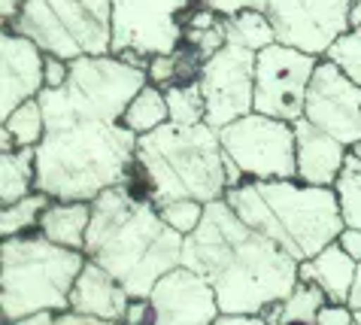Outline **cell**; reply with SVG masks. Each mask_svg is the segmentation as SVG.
Listing matches in <instances>:
<instances>
[{
	"label": "cell",
	"instance_id": "6da1fadb",
	"mask_svg": "<svg viewBox=\"0 0 361 325\" xmlns=\"http://www.w3.org/2000/svg\"><path fill=\"white\" fill-rule=\"evenodd\" d=\"M183 265L216 289L222 313H262L286 301L300 280V261L249 228L225 198L209 201L200 225L185 237Z\"/></svg>",
	"mask_w": 361,
	"mask_h": 325
},
{
	"label": "cell",
	"instance_id": "2e32d148",
	"mask_svg": "<svg viewBox=\"0 0 361 325\" xmlns=\"http://www.w3.org/2000/svg\"><path fill=\"white\" fill-rule=\"evenodd\" d=\"M295 140H298V179L310 186H334L340 170L346 165L349 146L337 137L325 134L313 122L298 119L295 122Z\"/></svg>",
	"mask_w": 361,
	"mask_h": 325
},
{
	"label": "cell",
	"instance_id": "8d00e7d4",
	"mask_svg": "<svg viewBox=\"0 0 361 325\" xmlns=\"http://www.w3.org/2000/svg\"><path fill=\"white\" fill-rule=\"evenodd\" d=\"M55 310H39V313H27L22 319H13V322H4V325H55Z\"/></svg>",
	"mask_w": 361,
	"mask_h": 325
},
{
	"label": "cell",
	"instance_id": "4fadbf2b",
	"mask_svg": "<svg viewBox=\"0 0 361 325\" xmlns=\"http://www.w3.org/2000/svg\"><path fill=\"white\" fill-rule=\"evenodd\" d=\"M304 119L355 149L361 143V85L331 58H319L307 88Z\"/></svg>",
	"mask_w": 361,
	"mask_h": 325
},
{
	"label": "cell",
	"instance_id": "4316f807",
	"mask_svg": "<svg viewBox=\"0 0 361 325\" xmlns=\"http://www.w3.org/2000/svg\"><path fill=\"white\" fill-rule=\"evenodd\" d=\"M328 304V295L316 283L298 280V286L292 289V295L283 301V322H316L319 310ZM279 322V325H283Z\"/></svg>",
	"mask_w": 361,
	"mask_h": 325
},
{
	"label": "cell",
	"instance_id": "9a60e30c",
	"mask_svg": "<svg viewBox=\"0 0 361 325\" xmlns=\"http://www.w3.org/2000/svg\"><path fill=\"white\" fill-rule=\"evenodd\" d=\"M46 88V52L31 37L4 28L0 34V119Z\"/></svg>",
	"mask_w": 361,
	"mask_h": 325
},
{
	"label": "cell",
	"instance_id": "836d02e7",
	"mask_svg": "<svg viewBox=\"0 0 361 325\" xmlns=\"http://www.w3.org/2000/svg\"><path fill=\"white\" fill-rule=\"evenodd\" d=\"M125 322L149 325V322H152V301H149V298H131V304H128V313H125Z\"/></svg>",
	"mask_w": 361,
	"mask_h": 325
},
{
	"label": "cell",
	"instance_id": "74e56055",
	"mask_svg": "<svg viewBox=\"0 0 361 325\" xmlns=\"http://www.w3.org/2000/svg\"><path fill=\"white\" fill-rule=\"evenodd\" d=\"M22 4H25V0H0V18H4V25H9L18 16Z\"/></svg>",
	"mask_w": 361,
	"mask_h": 325
},
{
	"label": "cell",
	"instance_id": "60d3db41",
	"mask_svg": "<svg viewBox=\"0 0 361 325\" xmlns=\"http://www.w3.org/2000/svg\"><path fill=\"white\" fill-rule=\"evenodd\" d=\"M283 325H316V322H283Z\"/></svg>",
	"mask_w": 361,
	"mask_h": 325
},
{
	"label": "cell",
	"instance_id": "ee69618b",
	"mask_svg": "<svg viewBox=\"0 0 361 325\" xmlns=\"http://www.w3.org/2000/svg\"><path fill=\"white\" fill-rule=\"evenodd\" d=\"M355 325H358V322H355Z\"/></svg>",
	"mask_w": 361,
	"mask_h": 325
},
{
	"label": "cell",
	"instance_id": "b9f144b4",
	"mask_svg": "<svg viewBox=\"0 0 361 325\" xmlns=\"http://www.w3.org/2000/svg\"><path fill=\"white\" fill-rule=\"evenodd\" d=\"M355 322H358V325H361V310H355Z\"/></svg>",
	"mask_w": 361,
	"mask_h": 325
},
{
	"label": "cell",
	"instance_id": "f35d334b",
	"mask_svg": "<svg viewBox=\"0 0 361 325\" xmlns=\"http://www.w3.org/2000/svg\"><path fill=\"white\" fill-rule=\"evenodd\" d=\"M349 307L353 310H361V261H358V271H355V283H353V289H349Z\"/></svg>",
	"mask_w": 361,
	"mask_h": 325
},
{
	"label": "cell",
	"instance_id": "603a6c76",
	"mask_svg": "<svg viewBox=\"0 0 361 325\" xmlns=\"http://www.w3.org/2000/svg\"><path fill=\"white\" fill-rule=\"evenodd\" d=\"M225 37H228V43L246 46V49H252V52H262L270 43H276V30L270 25L264 9H243V13H237V16H228Z\"/></svg>",
	"mask_w": 361,
	"mask_h": 325
},
{
	"label": "cell",
	"instance_id": "44dd1931",
	"mask_svg": "<svg viewBox=\"0 0 361 325\" xmlns=\"http://www.w3.org/2000/svg\"><path fill=\"white\" fill-rule=\"evenodd\" d=\"M31 191H37V149L0 152V204L9 207Z\"/></svg>",
	"mask_w": 361,
	"mask_h": 325
},
{
	"label": "cell",
	"instance_id": "e575fe53",
	"mask_svg": "<svg viewBox=\"0 0 361 325\" xmlns=\"http://www.w3.org/2000/svg\"><path fill=\"white\" fill-rule=\"evenodd\" d=\"M337 243L355 261H361V228H343V231H340V237H337Z\"/></svg>",
	"mask_w": 361,
	"mask_h": 325
},
{
	"label": "cell",
	"instance_id": "30bf717a",
	"mask_svg": "<svg viewBox=\"0 0 361 325\" xmlns=\"http://www.w3.org/2000/svg\"><path fill=\"white\" fill-rule=\"evenodd\" d=\"M319 55H310L304 49L270 43L255 55V98L252 107L264 116L295 122L304 119L307 88L316 73Z\"/></svg>",
	"mask_w": 361,
	"mask_h": 325
},
{
	"label": "cell",
	"instance_id": "8992f818",
	"mask_svg": "<svg viewBox=\"0 0 361 325\" xmlns=\"http://www.w3.org/2000/svg\"><path fill=\"white\" fill-rule=\"evenodd\" d=\"M82 249H67L39 231L0 243V322L39 310H70V292L85 265Z\"/></svg>",
	"mask_w": 361,
	"mask_h": 325
},
{
	"label": "cell",
	"instance_id": "ffe728a7",
	"mask_svg": "<svg viewBox=\"0 0 361 325\" xmlns=\"http://www.w3.org/2000/svg\"><path fill=\"white\" fill-rule=\"evenodd\" d=\"M43 137H46V113H43L39 98H31L4 119V128H0V152L37 149L43 143Z\"/></svg>",
	"mask_w": 361,
	"mask_h": 325
},
{
	"label": "cell",
	"instance_id": "52a82bcc",
	"mask_svg": "<svg viewBox=\"0 0 361 325\" xmlns=\"http://www.w3.org/2000/svg\"><path fill=\"white\" fill-rule=\"evenodd\" d=\"M46 55L76 61L113 49V0H25L9 25Z\"/></svg>",
	"mask_w": 361,
	"mask_h": 325
},
{
	"label": "cell",
	"instance_id": "d6986e66",
	"mask_svg": "<svg viewBox=\"0 0 361 325\" xmlns=\"http://www.w3.org/2000/svg\"><path fill=\"white\" fill-rule=\"evenodd\" d=\"M92 225V201H52L39 219V235L67 249H82Z\"/></svg>",
	"mask_w": 361,
	"mask_h": 325
},
{
	"label": "cell",
	"instance_id": "d590c367",
	"mask_svg": "<svg viewBox=\"0 0 361 325\" xmlns=\"http://www.w3.org/2000/svg\"><path fill=\"white\" fill-rule=\"evenodd\" d=\"M213 325H267L264 317H249V313H222Z\"/></svg>",
	"mask_w": 361,
	"mask_h": 325
},
{
	"label": "cell",
	"instance_id": "d6a6232c",
	"mask_svg": "<svg viewBox=\"0 0 361 325\" xmlns=\"http://www.w3.org/2000/svg\"><path fill=\"white\" fill-rule=\"evenodd\" d=\"M70 79V61L58 55H46V88H61Z\"/></svg>",
	"mask_w": 361,
	"mask_h": 325
},
{
	"label": "cell",
	"instance_id": "e0dca14e",
	"mask_svg": "<svg viewBox=\"0 0 361 325\" xmlns=\"http://www.w3.org/2000/svg\"><path fill=\"white\" fill-rule=\"evenodd\" d=\"M131 295L106 268H100L94 259H85L82 271L70 292V310H79L85 317H97L106 322H122L128 313Z\"/></svg>",
	"mask_w": 361,
	"mask_h": 325
},
{
	"label": "cell",
	"instance_id": "ab89813d",
	"mask_svg": "<svg viewBox=\"0 0 361 325\" xmlns=\"http://www.w3.org/2000/svg\"><path fill=\"white\" fill-rule=\"evenodd\" d=\"M349 28H361V0H355V6H353V25Z\"/></svg>",
	"mask_w": 361,
	"mask_h": 325
},
{
	"label": "cell",
	"instance_id": "8fae6325",
	"mask_svg": "<svg viewBox=\"0 0 361 325\" xmlns=\"http://www.w3.org/2000/svg\"><path fill=\"white\" fill-rule=\"evenodd\" d=\"M355 0H267V18L276 40L325 58L353 25Z\"/></svg>",
	"mask_w": 361,
	"mask_h": 325
},
{
	"label": "cell",
	"instance_id": "7402d4cb",
	"mask_svg": "<svg viewBox=\"0 0 361 325\" xmlns=\"http://www.w3.org/2000/svg\"><path fill=\"white\" fill-rule=\"evenodd\" d=\"M170 122V107H167V91L161 85L146 83L143 88L134 95V100L128 104L122 125L128 131H134L137 137L149 134V131H158L161 125Z\"/></svg>",
	"mask_w": 361,
	"mask_h": 325
},
{
	"label": "cell",
	"instance_id": "484cf974",
	"mask_svg": "<svg viewBox=\"0 0 361 325\" xmlns=\"http://www.w3.org/2000/svg\"><path fill=\"white\" fill-rule=\"evenodd\" d=\"M167 91V107H170V122L173 125H200L207 122V104L200 83H185V85H170Z\"/></svg>",
	"mask_w": 361,
	"mask_h": 325
},
{
	"label": "cell",
	"instance_id": "277c9868",
	"mask_svg": "<svg viewBox=\"0 0 361 325\" xmlns=\"http://www.w3.org/2000/svg\"><path fill=\"white\" fill-rule=\"evenodd\" d=\"M225 201L249 228L279 243L298 261L313 259L346 228L334 186H310L300 179H246L228 189Z\"/></svg>",
	"mask_w": 361,
	"mask_h": 325
},
{
	"label": "cell",
	"instance_id": "d4e9b609",
	"mask_svg": "<svg viewBox=\"0 0 361 325\" xmlns=\"http://www.w3.org/2000/svg\"><path fill=\"white\" fill-rule=\"evenodd\" d=\"M334 191L340 201V213H343V225L361 228V155L355 149H349L346 165L334 182Z\"/></svg>",
	"mask_w": 361,
	"mask_h": 325
},
{
	"label": "cell",
	"instance_id": "7a4b0ae2",
	"mask_svg": "<svg viewBox=\"0 0 361 325\" xmlns=\"http://www.w3.org/2000/svg\"><path fill=\"white\" fill-rule=\"evenodd\" d=\"M46 137L37 146V191L55 201H94L122 186L137 158V134L122 122L46 107Z\"/></svg>",
	"mask_w": 361,
	"mask_h": 325
},
{
	"label": "cell",
	"instance_id": "cb8c5ba5",
	"mask_svg": "<svg viewBox=\"0 0 361 325\" xmlns=\"http://www.w3.org/2000/svg\"><path fill=\"white\" fill-rule=\"evenodd\" d=\"M55 198H49L46 191H31L27 198L16 201L0 210V235L4 237H16V235H27V231L39 228V219H43V210L52 204Z\"/></svg>",
	"mask_w": 361,
	"mask_h": 325
},
{
	"label": "cell",
	"instance_id": "f1b7e54d",
	"mask_svg": "<svg viewBox=\"0 0 361 325\" xmlns=\"http://www.w3.org/2000/svg\"><path fill=\"white\" fill-rule=\"evenodd\" d=\"M325 58H331L340 70H346L361 85V28H349L346 34L328 49Z\"/></svg>",
	"mask_w": 361,
	"mask_h": 325
},
{
	"label": "cell",
	"instance_id": "ba28073f",
	"mask_svg": "<svg viewBox=\"0 0 361 325\" xmlns=\"http://www.w3.org/2000/svg\"><path fill=\"white\" fill-rule=\"evenodd\" d=\"M192 0H113V49L109 52L146 67L149 58L183 46Z\"/></svg>",
	"mask_w": 361,
	"mask_h": 325
},
{
	"label": "cell",
	"instance_id": "5bb4252c",
	"mask_svg": "<svg viewBox=\"0 0 361 325\" xmlns=\"http://www.w3.org/2000/svg\"><path fill=\"white\" fill-rule=\"evenodd\" d=\"M149 325H213L222 317L216 289L197 271L179 265L155 283Z\"/></svg>",
	"mask_w": 361,
	"mask_h": 325
},
{
	"label": "cell",
	"instance_id": "7bdbcfd3",
	"mask_svg": "<svg viewBox=\"0 0 361 325\" xmlns=\"http://www.w3.org/2000/svg\"><path fill=\"white\" fill-rule=\"evenodd\" d=\"M355 152H358V155H361V143H358V146H355Z\"/></svg>",
	"mask_w": 361,
	"mask_h": 325
},
{
	"label": "cell",
	"instance_id": "83f0119b",
	"mask_svg": "<svg viewBox=\"0 0 361 325\" xmlns=\"http://www.w3.org/2000/svg\"><path fill=\"white\" fill-rule=\"evenodd\" d=\"M158 213L164 216V222L170 228H176L179 235H192V231L200 225L207 213V204L204 201H195V198H179V201H167V204H155Z\"/></svg>",
	"mask_w": 361,
	"mask_h": 325
},
{
	"label": "cell",
	"instance_id": "5b68a950",
	"mask_svg": "<svg viewBox=\"0 0 361 325\" xmlns=\"http://www.w3.org/2000/svg\"><path fill=\"white\" fill-rule=\"evenodd\" d=\"M137 161L143 165L155 204L179 198L219 201L228 195L225 149L219 128L207 125H173L167 122L137 140Z\"/></svg>",
	"mask_w": 361,
	"mask_h": 325
},
{
	"label": "cell",
	"instance_id": "f546056e",
	"mask_svg": "<svg viewBox=\"0 0 361 325\" xmlns=\"http://www.w3.org/2000/svg\"><path fill=\"white\" fill-rule=\"evenodd\" d=\"M176 73H179L176 52H170V55H155V58H149V64H146L149 83H152V85H161V88L176 85Z\"/></svg>",
	"mask_w": 361,
	"mask_h": 325
},
{
	"label": "cell",
	"instance_id": "9c48e42d",
	"mask_svg": "<svg viewBox=\"0 0 361 325\" xmlns=\"http://www.w3.org/2000/svg\"><path fill=\"white\" fill-rule=\"evenodd\" d=\"M222 149L246 179H298L295 125L274 116L252 113L219 128Z\"/></svg>",
	"mask_w": 361,
	"mask_h": 325
},
{
	"label": "cell",
	"instance_id": "ac0fdd59",
	"mask_svg": "<svg viewBox=\"0 0 361 325\" xmlns=\"http://www.w3.org/2000/svg\"><path fill=\"white\" fill-rule=\"evenodd\" d=\"M355 271H358V261L349 256V252L340 247V243H328L322 252H316L313 259L300 261V280L307 283H316L319 289L328 295V301L334 304H346L349 301V289L355 283Z\"/></svg>",
	"mask_w": 361,
	"mask_h": 325
},
{
	"label": "cell",
	"instance_id": "1f68e13d",
	"mask_svg": "<svg viewBox=\"0 0 361 325\" xmlns=\"http://www.w3.org/2000/svg\"><path fill=\"white\" fill-rule=\"evenodd\" d=\"M209 9H216L222 18L237 16L243 9H267V0H204Z\"/></svg>",
	"mask_w": 361,
	"mask_h": 325
},
{
	"label": "cell",
	"instance_id": "4dcf8cb0",
	"mask_svg": "<svg viewBox=\"0 0 361 325\" xmlns=\"http://www.w3.org/2000/svg\"><path fill=\"white\" fill-rule=\"evenodd\" d=\"M316 325H355V310L349 304H334L328 301L316 317Z\"/></svg>",
	"mask_w": 361,
	"mask_h": 325
},
{
	"label": "cell",
	"instance_id": "3957f363",
	"mask_svg": "<svg viewBox=\"0 0 361 325\" xmlns=\"http://www.w3.org/2000/svg\"><path fill=\"white\" fill-rule=\"evenodd\" d=\"M185 235L170 228L152 201L113 186L92 201L85 256L106 268L131 298H149L155 283L183 265Z\"/></svg>",
	"mask_w": 361,
	"mask_h": 325
},
{
	"label": "cell",
	"instance_id": "7c38bea8",
	"mask_svg": "<svg viewBox=\"0 0 361 325\" xmlns=\"http://www.w3.org/2000/svg\"><path fill=\"white\" fill-rule=\"evenodd\" d=\"M255 55L258 52L246 46L225 43L204 61L197 83L207 104V125L225 128L255 110Z\"/></svg>",
	"mask_w": 361,
	"mask_h": 325
}]
</instances>
